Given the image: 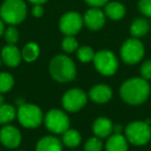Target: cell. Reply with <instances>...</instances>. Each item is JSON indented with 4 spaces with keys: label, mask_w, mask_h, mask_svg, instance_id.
<instances>
[{
    "label": "cell",
    "mask_w": 151,
    "mask_h": 151,
    "mask_svg": "<svg viewBox=\"0 0 151 151\" xmlns=\"http://www.w3.org/2000/svg\"><path fill=\"white\" fill-rule=\"evenodd\" d=\"M149 94L150 86L143 78L128 79L120 87V96L128 105H141L147 101Z\"/></svg>",
    "instance_id": "obj_1"
},
{
    "label": "cell",
    "mask_w": 151,
    "mask_h": 151,
    "mask_svg": "<svg viewBox=\"0 0 151 151\" xmlns=\"http://www.w3.org/2000/svg\"><path fill=\"white\" fill-rule=\"evenodd\" d=\"M49 71L54 80L60 83L73 81L77 75V67L73 59L66 55H57L51 60Z\"/></svg>",
    "instance_id": "obj_2"
},
{
    "label": "cell",
    "mask_w": 151,
    "mask_h": 151,
    "mask_svg": "<svg viewBox=\"0 0 151 151\" xmlns=\"http://www.w3.org/2000/svg\"><path fill=\"white\" fill-rule=\"evenodd\" d=\"M27 16V6L24 0H5L0 7V17L3 22L17 25Z\"/></svg>",
    "instance_id": "obj_3"
},
{
    "label": "cell",
    "mask_w": 151,
    "mask_h": 151,
    "mask_svg": "<svg viewBox=\"0 0 151 151\" xmlns=\"http://www.w3.org/2000/svg\"><path fill=\"white\" fill-rule=\"evenodd\" d=\"M150 120L134 121L125 127V138L128 143L134 146L146 145L151 139V129L149 126Z\"/></svg>",
    "instance_id": "obj_4"
},
{
    "label": "cell",
    "mask_w": 151,
    "mask_h": 151,
    "mask_svg": "<svg viewBox=\"0 0 151 151\" xmlns=\"http://www.w3.org/2000/svg\"><path fill=\"white\" fill-rule=\"evenodd\" d=\"M18 120L26 128H35L42 122V112L40 107L31 104H22L18 110Z\"/></svg>",
    "instance_id": "obj_5"
},
{
    "label": "cell",
    "mask_w": 151,
    "mask_h": 151,
    "mask_svg": "<svg viewBox=\"0 0 151 151\" xmlns=\"http://www.w3.org/2000/svg\"><path fill=\"white\" fill-rule=\"evenodd\" d=\"M93 63L99 73L104 76H112L118 68V60L112 51L101 50L95 53Z\"/></svg>",
    "instance_id": "obj_6"
},
{
    "label": "cell",
    "mask_w": 151,
    "mask_h": 151,
    "mask_svg": "<svg viewBox=\"0 0 151 151\" xmlns=\"http://www.w3.org/2000/svg\"><path fill=\"white\" fill-rule=\"evenodd\" d=\"M144 46L136 37L125 40L120 50L122 60L127 64H136V63L140 62L144 57Z\"/></svg>",
    "instance_id": "obj_7"
},
{
    "label": "cell",
    "mask_w": 151,
    "mask_h": 151,
    "mask_svg": "<svg viewBox=\"0 0 151 151\" xmlns=\"http://www.w3.org/2000/svg\"><path fill=\"white\" fill-rule=\"evenodd\" d=\"M45 125L53 134H63L69 128V118L63 111L52 109L45 116Z\"/></svg>",
    "instance_id": "obj_8"
},
{
    "label": "cell",
    "mask_w": 151,
    "mask_h": 151,
    "mask_svg": "<svg viewBox=\"0 0 151 151\" xmlns=\"http://www.w3.org/2000/svg\"><path fill=\"white\" fill-rule=\"evenodd\" d=\"M87 94L83 90L73 88L67 90L62 97V106L65 111L75 113L78 112L86 105Z\"/></svg>",
    "instance_id": "obj_9"
},
{
    "label": "cell",
    "mask_w": 151,
    "mask_h": 151,
    "mask_svg": "<svg viewBox=\"0 0 151 151\" xmlns=\"http://www.w3.org/2000/svg\"><path fill=\"white\" fill-rule=\"evenodd\" d=\"M82 16L76 12H69L61 17L59 21V28L65 35H76L81 30L83 26Z\"/></svg>",
    "instance_id": "obj_10"
},
{
    "label": "cell",
    "mask_w": 151,
    "mask_h": 151,
    "mask_svg": "<svg viewBox=\"0 0 151 151\" xmlns=\"http://www.w3.org/2000/svg\"><path fill=\"white\" fill-rule=\"evenodd\" d=\"M21 132L15 126L5 125L0 129V142L6 148H17L21 144Z\"/></svg>",
    "instance_id": "obj_11"
},
{
    "label": "cell",
    "mask_w": 151,
    "mask_h": 151,
    "mask_svg": "<svg viewBox=\"0 0 151 151\" xmlns=\"http://www.w3.org/2000/svg\"><path fill=\"white\" fill-rule=\"evenodd\" d=\"M84 23L90 30H99L104 27L106 23V15L99 9L92 7L88 9L84 15Z\"/></svg>",
    "instance_id": "obj_12"
},
{
    "label": "cell",
    "mask_w": 151,
    "mask_h": 151,
    "mask_svg": "<svg viewBox=\"0 0 151 151\" xmlns=\"http://www.w3.org/2000/svg\"><path fill=\"white\" fill-rule=\"evenodd\" d=\"M112 95L113 91L106 84H97L89 91L90 99L96 104H106L112 99Z\"/></svg>",
    "instance_id": "obj_13"
},
{
    "label": "cell",
    "mask_w": 151,
    "mask_h": 151,
    "mask_svg": "<svg viewBox=\"0 0 151 151\" xmlns=\"http://www.w3.org/2000/svg\"><path fill=\"white\" fill-rule=\"evenodd\" d=\"M1 59L9 67H16L20 64L22 53L15 45H7L1 51Z\"/></svg>",
    "instance_id": "obj_14"
},
{
    "label": "cell",
    "mask_w": 151,
    "mask_h": 151,
    "mask_svg": "<svg viewBox=\"0 0 151 151\" xmlns=\"http://www.w3.org/2000/svg\"><path fill=\"white\" fill-rule=\"evenodd\" d=\"M92 130L97 138H107L113 132V123L107 117H99L92 125Z\"/></svg>",
    "instance_id": "obj_15"
},
{
    "label": "cell",
    "mask_w": 151,
    "mask_h": 151,
    "mask_svg": "<svg viewBox=\"0 0 151 151\" xmlns=\"http://www.w3.org/2000/svg\"><path fill=\"white\" fill-rule=\"evenodd\" d=\"M128 141L122 134H111L106 143V151H127Z\"/></svg>",
    "instance_id": "obj_16"
},
{
    "label": "cell",
    "mask_w": 151,
    "mask_h": 151,
    "mask_svg": "<svg viewBox=\"0 0 151 151\" xmlns=\"http://www.w3.org/2000/svg\"><path fill=\"white\" fill-rule=\"evenodd\" d=\"M36 151H62L61 142L53 136H46L42 138L36 144Z\"/></svg>",
    "instance_id": "obj_17"
},
{
    "label": "cell",
    "mask_w": 151,
    "mask_h": 151,
    "mask_svg": "<svg viewBox=\"0 0 151 151\" xmlns=\"http://www.w3.org/2000/svg\"><path fill=\"white\" fill-rule=\"evenodd\" d=\"M105 14L110 19L117 21V20H120L124 17V15H125V7L120 2H116V1L109 2L106 4Z\"/></svg>",
    "instance_id": "obj_18"
},
{
    "label": "cell",
    "mask_w": 151,
    "mask_h": 151,
    "mask_svg": "<svg viewBox=\"0 0 151 151\" xmlns=\"http://www.w3.org/2000/svg\"><path fill=\"white\" fill-rule=\"evenodd\" d=\"M149 31V23L143 18L136 19L130 25V34L134 37L139 38L146 35Z\"/></svg>",
    "instance_id": "obj_19"
},
{
    "label": "cell",
    "mask_w": 151,
    "mask_h": 151,
    "mask_svg": "<svg viewBox=\"0 0 151 151\" xmlns=\"http://www.w3.org/2000/svg\"><path fill=\"white\" fill-rule=\"evenodd\" d=\"M81 134H79L78 130L76 129H67L66 132H64L62 134V142L63 144L66 147L69 148H75V147H78L81 144Z\"/></svg>",
    "instance_id": "obj_20"
},
{
    "label": "cell",
    "mask_w": 151,
    "mask_h": 151,
    "mask_svg": "<svg viewBox=\"0 0 151 151\" xmlns=\"http://www.w3.org/2000/svg\"><path fill=\"white\" fill-rule=\"evenodd\" d=\"M22 58L27 62H33L40 55V47L35 42H28L22 50Z\"/></svg>",
    "instance_id": "obj_21"
},
{
    "label": "cell",
    "mask_w": 151,
    "mask_h": 151,
    "mask_svg": "<svg viewBox=\"0 0 151 151\" xmlns=\"http://www.w3.org/2000/svg\"><path fill=\"white\" fill-rule=\"evenodd\" d=\"M17 116V111L11 105L3 104L0 106V124H7L12 122Z\"/></svg>",
    "instance_id": "obj_22"
},
{
    "label": "cell",
    "mask_w": 151,
    "mask_h": 151,
    "mask_svg": "<svg viewBox=\"0 0 151 151\" xmlns=\"http://www.w3.org/2000/svg\"><path fill=\"white\" fill-rule=\"evenodd\" d=\"M15 81L9 73H0V93H4L13 88Z\"/></svg>",
    "instance_id": "obj_23"
},
{
    "label": "cell",
    "mask_w": 151,
    "mask_h": 151,
    "mask_svg": "<svg viewBox=\"0 0 151 151\" xmlns=\"http://www.w3.org/2000/svg\"><path fill=\"white\" fill-rule=\"evenodd\" d=\"M94 55L95 53L93 51V49L88 46L81 47L78 50V52H77V56H78L79 60L84 63H88L90 61H92L93 58H94Z\"/></svg>",
    "instance_id": "obj_24"
},
{
    "label": "cell",
    "mask_w": 151,
    "mask_h": 151,
    "mask_svg": "<svg viewBox=\"0 0 151 151\" xmlns=\"http://www.w3.org/2000/svg\"><path fill=\"white\" fill-rule=\"evenodd\" d=\"M62 49L66 53H73L78 49V42L73 36L66 35L62 40Z\"/></svg>",
    "instance_id": "obj_25"
},
{
    "label": "cell",
    "mask_w": 151,
    "mask_h": 151,
    "mask_svg": "<svg viewBox=\"0 0 151 151\" xmlns=\"http://www.w3.org/2000/svg\"><path fill=\"white\" fill-rule=\"evenodd\" d=\"M101 149H103V143L97 137L90 138L85 143L84 146V151H101Z\"/></svg>",
    "instance_id": "obj_26"
},
{
    "label": "cell",
    "mask_w": 151,
    "mask_h": 151,
    "mask_svg": "<svg viewBox=\"0 0 151 151\" xmlns=\"http://www.w3.org/2000/svg\"><path fill=\"white\" fill-rule=\"evenodd\" d=\"M5 40L9 45H15L19 40V32L17 28L14 26H9L6 30L4 31Z\"/></svg>",
    "instance_id": "obj_27"
},
{
    "label": "cell",
    "mask_w": 151,
    "mask_h": 151,
    "mask_svg": "<svg viewBox=\"0 0 151 151\" xmlns=\"http://www.w3.org/2000/svg\"><path fill=\"white\" fill-rule=\"evenodd\" d=\"M140 73L142 78L145 80H151V60H146L142 63L140 67Z\"/></svg>",
    "instance_id": "obj_28"
},
{
    "label": "cell",
    "mask_w": 151,
    "mask_h": 151,
    "mask_svg": "<svg viewBox=\"0 0 151 151\" xmlns=\"http://www.w3.org/2000/svg\"><path fill=\"white\" fill-rule=\"evenodd\" d=\"M139 11L146 17H151V0H140Z\"/></svg>",
    "instance_id": "obj_29"
},
{
    "label": "cell",
    "mask_w": 151,
    "mask_h": 151,
    "mask_svg": "<svg viewBox=\"0 0 151 151\" xmlns=\"http://www.w3.org/2000/svg\"><path fill=\"white\" fill-rule=\"evenodd\" d=\"M109 0H85V2L92 7H101L106 5Z\"/></svg>",
    "instance_id": "obj_30"
},
{
    "label": "cell",
    "mask_w": 151,
    "mask_h": 151,
    "mask_svg": "<svg viewBox=\"0 0 151 151\" xmlns=\"http://www.w3.org/2000/svg\"><path fill=\"white\" fill-rule=\"evenodd\" d=\"M32 16L35 18H40L44 15V7L42 6V4H34L32 7Z\"/></svg>",
    "instance_id": "obj_31"
},
{
    "label": "cell",
    "mask_w": 151,
    "mask_h": 151,
    "mask_svg": "<svg viewBox=\"0 0 151 151\" xmlns=\"http://www.w3.org/2000/svg\"><path fill=\"white\" fill-rule=\"evenodd\" d=\"M113 132H115V134H121L122 126L119 125V124H117V125H113Z\"/></svg>",
    "instance_id": "obj_32"
},
{
    "label": "cell",
    "mask_w": 151,
    "mask_h": 151,
    "mask_svg": "<svg viewBox=\"0 0 151 151\" xmlns=\"http://www.w3.org/2000/svg\"><path fill=\"white\" fill-rule=\"evenodd\" d=\"M28 1H30L33 4H42V3L47 2L48 0H28Z\"/></svg>",
    "instance_id": "obj_33"
},
{
    "label": "cell",
    "mask_w": 151,
    "mask_h": 151,
    "mask_svg": "<svg viewBox=\"0 0 151 151\" xmlns=\"http://www.w3.org/2000/svg\"><path fill=\"white\" fill-rule=\"evenodd\" d=\"M4 33V22L0 19V36Z\"/></svg>",
    "instance_id": "obj_34"
},
{
    "label": "cell",
    "mask_w": 151,
    "mask_h": 151,
    "mask_svg": "<svg viewBox=\"0 0 151 151\" xmlns=\"http://www.w3.org/2000/svg\"><path fill=\"white\" fill-rule=\"evenodd\" d=\"M3 103H4V97H3L2 94L0 93V106H2Z\"/></svg>",
    "instance_id": "obj_35"
},
{
    "label": "cell",
    "mask_w": 151,
    "mask_h": 151,
    "mask_svg": "<svg viewBox=\"0 0 151 151\" xmlns=\"http://www.w3.org/2000/svg\"><path fill=\"white\" fill-rule=\"evenodd\" d=\"M0 65H1V59H0Z\"/></svg>",
    "instance_id": "obj_36"
},
{
    "label": "cell",
    "mask_w": 151,
    "mask_h": 151,
    "mask_svg": "<svg viewBox=\"0 0 151 151\" xmlns=\"http://www.w3.org/2000/svg\"><path fill=\"white\" fill-rule=\"evenodd\" d=\"M18 151H23V150H18Z\"/></svg>",
    "instance_id": "obj_37"
}]
</instances>
